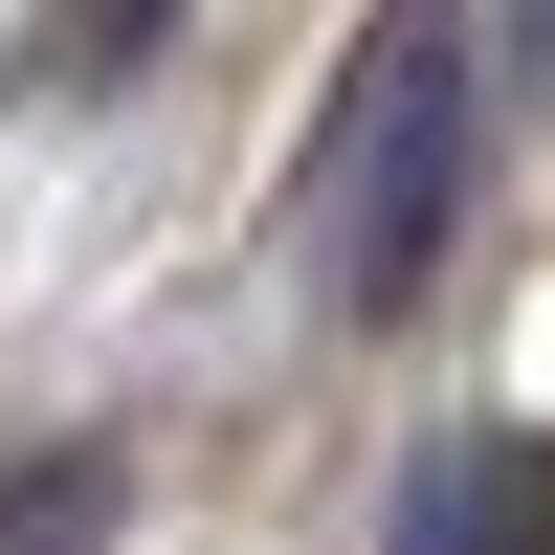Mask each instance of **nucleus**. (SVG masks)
Masks as SVG:
<instances>
[{
  "label": "nucleus",
  "mask_w": 555,
  "mask_h": 555,
  "mask_svg": "<svg viewBox=\"0 0 555 555\" xmlns=\"http://www.w3.org/2000/svg\"><path fill=\"white\" fill-rule=\"evenodd\" d=\"M467 23L444 0H400L378 44H356V156H334V311H400L444 267V222H467Z\"/></svg>",
  "instance_id": "nucleus-1"
},
{
  "label": "nucleus",
  "mask_w": 555,
  "mask_h": 555,
  "mask_svg": "<svg viewBox=\"0 0 555 555\" xmlns=\"http://www.w3.org/2000/svg\"><path fill=\"white\" fill-rule=\"evenodd\" d=\"M378 555H555V467H533V444H423Z\"/></svg>",
  "instance_id": "nucleus-2"
},
{
  "label": "nucleus",
  "mask_w": 555,
  "mask_h": 555,
  "mask_svg": "<svg viewBox=\"0 0 555 555\" xmlns=\"http://www.w3.org/2000/svg\"><path fill=\"white\" fill-rule=\"evenodd\" d=\"M0 555H112V467H89V444L23 467V489H0Z\"/></svg>",
  "instance_id": "nucleus-3"
},
{
  "label": "nucleus",
  "mask_w": 555,
  "mask_h": 555,
  "mask_svg": "<svg viewBox=\"0 0 555 555\" xmlns=\"http://www.w3.org/2000/svg\"><path fill=\"white\" fill-rule=\"evenodd\" d=\"M156 23H178V0H67V67H133Z\"/></svg>",
  "instance_id": "nucleus-4"
},
{
  "label": "nucleus",
  "mask_w": 555,
  "mask_h": 555,
  "mask_svg": "<svg viewBox=\"0 0 555 555\" xmlns=\"http://www.w3.org/2000/svg\"><path fill=\"white\" fill-rule=\"evenodd\" d=\"M512 44H533V89H555V0H512Z\"/></svg>",
  "instance_id": "nucleus-5"
}]
</instances>
